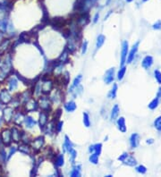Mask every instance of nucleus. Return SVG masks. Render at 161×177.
<instances>
[{
    "label": "nucleus",
    "mask_w": 161,
    "mask_h": 177,
    "mask_svg": "<svg viewBox=\"0 0 161 177\" xmlns=\"http://www.w3.org/2000/svg\"><path fill=\"white\" fill-rule=\"evenodd\" d=\"M61 115H62V109H60V108H58V109H57L55 111V113H54V117H53V120L55 122H57V121H59V119L61 118Z\"/></svg>",
    "instance_id": "45"
},
{
    "label": "nucleus",
    "mask_w": 161,
    "mask_h": 177,
    "mask_svg": "<svg viewBox=\"0 0 161 177\" xmlns=\"http://www.w3.org/2000/svg\"><path fill=\"white\" fill-rule=\"evenodd\" d=\"M78 40H79V39H77V38H74L73 36H71V37L69 38V39H68V42H67V45H66L65 48L69 51V53H70V54H71V53H74V52L76 50V48H77V42H78Z\"/></svg>",
    "instance_id": "16"
},
{
    "label": "nucleus",
    "mask_w": 161,
    "mask_h": 177,
    "mask_svg": "<svg viewBox=\"0 0 161 177\" xmlns=\"http://www.w3.org/2000/svg\"><path fill=\"white\" fill-rule=\"evenodd\" d=\"M17 149L21 153H22L24 155H31L32 154V148L30 147L29 144H27V143H22V144H20L18 146Z\"/></svg>",
    "instance_id": "24"
},
{
    "label": "nucleus",
    "mask_w": 161,
    "mask_h": 177,
    "mask_svg": "<svg viewBox=\"0 0 161 177\" xmlns=\"http://www.w3.org/2000/svg\"><path fill=\"white\" fill-rule=\"evenodd\" d=\"M23 124H24V125H25L26 128L32 129V128H33L37 125V122L35 121V119H33L30 115H24Z\"/></svg>",
    "instance_id": "18"
},
{
    "label": "nucleus",
    "mask_w": 161,
    "mask_h": 177,
    "mask_svg": "<svg viewBox=\"0 0 161 177\" xmlns=\"http://www.w3.org/2000/svg\"><path fill=\"white\" fill-rule=\"evenodd\" d=\"M49 122V116H48V113L45 112V111H41L38 115V125L40 130H44V128L46 127V125L48 124Z\"/></svg>",
    "instance_id": "9"
},
{
    "label": "nucleus",
    "mask_w": 161,
    "mask_h": 177,
    "mask_svg": "<svg viewBox=\"0 0 161 177\" xmlns=\"http://www.w3.org/2000/svg\"><path fill=\"white\" fill-rule=\"evenodd\" d=\"M32 90H26V91H24L23 93L20 94V100H21V103L25 104L27 101H29V100L32 99Z\"/></svg>",
    "instance_id": "30"
},
{
    "label": "nucleus",
    "mask_w": 161,
    "mask_h": 177,
    "mask_svg": "<svg viewBox=\"0 0 161 177\" xmlns=\"http://www.w3.org/2000/svg\"><path fill=\"white\" fill-rule=\"evenodd\" d=\"M129 52V43L127 40H124L122 44V50H121V58H120V66L125 65L126 63L127 56Z\"/></svg>",
    "instance_id": "7"
},
{
    "label": "nucleus",
    "mask_w": 161,
    "mask_h": 177,
    "mask_svg": "<svg viewBox=\"0 0 161 177\" xmlns=\"http://www.w3.org/2000/svg\"><path fill=\"white\" fill-rule=\"evenodd\" d=\"M54 163L57 168L63 167L64 166V154H58L54 157Z\"/></svg>",
    "instance_id": "25"
},
{
    "label": "nucleus",
    "mask_w": 161,
    "mask_h": 177,
    "mask_svg": "<svg viewBox=\"0 0 161 177\" xmlns=\"http://www.w3.org/2000/svg\"><path fill=\"white\" fill-rule=\"evenodd\" d=\"M83 125L86 128L90 127V117L87 112L83 113Z\"/></svg>",
    "instance_id": "39"
},
{
    "label": "nucleus",
    "mask_w": 161,
    "mask_h": 177,
    "mask_svg": "<svg viewBox=\"0 0 161 177\" xmlns=\"http://www.w3.org/2000/svg\"><path fill=\"white\" fill-rule=\"evenodd\" d=\"M117 90H118V86L116 83H115L111 89V90L109 91V93L107 94V98L109 99H114L116 98V94H117Z\"/></svg>",
    "instance_id": "37"
},
{
    "label": "nucleus",
    "mask_w": 161,
    "mask_h": 177,
    "mask_svg": "<svg viewBox=\"0 0 161 177\" xmlns=\"http://www.w3.org/2000/svg\"><path fill=\"white\" fill-rule=\"evenodd\" d=\"M154 127L158 132H161V116H158L154 121Z\"/></svg>",
    "instance_id": "47"
},
{
    "label": "nucleus",
    "mask_w": 161,
    "mask_h": 177,
    "mask_svg": "<svg viewBox=\"0 0 161 177\" xmlns=\"http://www.w3.org/2000/svg\"><path fill=\"white\" fill-rule=\"evenodd\" d=\"M135 170H136V172H138V173L141 174H144L147 173V168H146V167H144V166H142V165H140V166L136 167Z\"/></svg>",
    "instance_id": "50"
},
{
    "label": "nucleus",
    "mask_w": 161,
    "mask_h": 177,
    "mask_svg": "<svg viewBox=\"0 0 161 177\" xmlns=\"http://www.w3.org/2000/svg\"><path fill=\"white\" fill-rule=\"evenodd\" d=\"M99 155L96 153H91L89 157V161L93 165H98L99 164Z\"/></svg>",
    "instance_id": "43"
},
{
    "label": "nucleus",
    "mask_w": 161,
    "mask_h": 177,
    "mask_svg": "<svg viewBox=\"0 0 161 177\" xmlns=\"http://www.w3.org/2000/svg\"><path fill=\"white\" fill-rule=\"evenodd\" d=\"M32 148L35 152H39L45 145V138L43 136H38L31 141Z\"/></svg>",
    "instance_id": "5"
},
{
    "label": "nucleus",
    "mask_w": 161,
    "mask_h": 177,
    "mask_svg": "<svg viewBox=\"0 0 161 177\" xmlns=\"http://www.w3.org/2000/svg\"><path fill=\"white\" fill-rule=\"evenodd\" d=\"M41 83L40 81H36V83H34V87H33V90H32V95L36 98H39L41 96Z\"/></svg>",
    "instance_id": "28"
},
{
    "label": "nucleus",
    "mask_w": 161,
    "mask_h": 177,
    "mask_svg": "<svg viewBox=\"0 0 161 177\" xmlns=\"http://www.w3.org/2000/svg\"><path fill=\"white\" fill-rule=\"evenodd\" d=\"M23 106H24V110L27 113L37 111L39 108L38 107V102L35 99H31L29 101H27L25 104H23Z\"/></svg>",
    "instance_id": "8"
},
{
    "label": "nucleus",
    "mask_w": 161,
    "mask_h": 177,
    "mask_svg": "<svg viewBox=\"0 0 161 177\" xmlns=\"http://www.w3.org/2000/svg\"><path fill=\"white\" fill-rule=\"evenodd\" d=\"M4 37H5V33L2 32V31H0V43H1V42L3 41Z\"/></svg>",
    "instance_id": "57"
},
{
    "label": "nucleus",
    "mask_w": 161,
    "mask_h": 177,
    "mask_svg": "<svg viewBox=\"0 0 161 177\" xmlns=\"http://www.w3.org/2000/svg\"><path fill=\"white\" fill-rule=\"evenodd\" d=\"M13 114H15V108L12 106H6L2 109V119L6 124L12 122Z\"/></svg>",
    "instance_id": "6"
},
{
    "label": "nucleus",
    "mask_w": 161,
    "mask_h": 177,
    "mask_svg": "<svg viewBox=\"0 0 161 177\" xmlns=\"http://www.w3.org/2000/svg\"><path fill=\"white\" fill-rule=\"evenodd\" d=\"M50 99L52 101V103L54 104H60L61 102H63V93L61 92V90H56L55 92H54L51 97H50Z\"/></svg>",
    "instance_id": "17"
},
{
    "label": "nucleus",
    "mask_w": 161,
    "mask_h": 177,
    "mask_svg": "<svg viewBox=\"0 0 161 177\" xmlns=\"http://www.w3.org/2000/svg\"><path fill=\"white\" fill-rule=\"evenodd\" d=\"M7 85H8L9 91L15 90L18 88V80H17V79L15 77H11L7 81Z\"/></svg>",
    "instance_id": "27"
},
{
    "label": "nucleus",
    "mask_w": 161,
    "mask_h": 177,
    "mask_svg": "<svg viewBox=\"0 0 161 177\" xmlns=\"http://www.w3.org/2000/svg\"><path fill=\"white\" fill-rule=\"evenodd\" d=\"M82 80H83V75H82V74L77 75V76L74 78V81H73L72 87H76V86L80 85V81H82Z\"/></svg>",
    "instance_id": "46"
},
{
    "label": "nucleus",
    "mask_w": 161,
    "mask_h": 177,
    "mask_svg": "<svg viewBox=\"0 0 161 177\" xmlns=\"http://www.w3.org/2000/svg\"><path fill=\"white\" fill-rule=\"evenodd\" d=\"M148 144H151V143H153L154 142V141H153V139H150V140H147V141H146Z\"/></svg>",
    "instance_id": "58"
},
{
    "label": "nucleus",
    "mask_w": 161,
    "mask_h": 177,
    "mask_svg": "<svg viewBox=\"0 0 161 177\" xmlns=\"http://www.w3.org/2000/svg\"><path fill=\"white\" fill-rule=\"evenodd\" d=\"M105 40H106V37L103 35V34H99L98 37H97V40H96V49H99L103 44L105 43Z\"/></svg>",
    "instance_id": "38"
},
{
    "label": "nucleus",
    "mask_w": 161,
    "mask_h": 177,
    "mask_svg": "<svg viewBox=\"0 0 161 177\" xmlns=\"http://www.w3.org/2000/svg\"><path fill=\"white\" fill-rule=\"evenodd\" d=\"M21 141H22V143L30 144L31 141H32L31 136H30L28 133H26V132H22V138H21Z\"/></svg>",
    "instance_id": "42"
},
{
    "label": "nucleus",
    "mask_w": 161,
    "mask_h": 177,
    "mask_svg": "<svg viewBox=\"0 0 161 177\" xmlns=\"http://www.w3.org/2000/svg\"><path fill=\"white\" fill-rule=\"evenodd\" d=\"M11 134H12V141L13 142H19L21 141V138H22V132L19 128L13 126L11 129Z\"/></svg>",
    "instance_id": "15"
},
{
    "label": "nucleus",
    "mask_w": 161,
    "mask_h": 177,
    "mask_svg": "<svg viewBox=\"0 0 161 177\" xmlns=\"http://www.w3.org/2000/svg\"><path fill=\"white\" fill-rule=\"evenodd\" d=\"M88 151H89V153H90V154L94 153V145H90V146H89V149H88Z\"/></svg>",
    "instance_id": "56"
},
{
    "label": "nucleus",
    "mask_w": 161,
    "mask_h": 177,
    "mask_svg": "<svg viewBox=\"0 0 161 177\" xmlns=\"http://www.w3.org/2000/svg\"><path fill=\"white\" fill-rule=\"evenodd\" d=\"M139 45H140V42L139 41L136 42L135 44L132 46V48L130 50V52H128V56H127V59H126V63L127 64H131L133 61L134 57H135L136 53H137V51L139 49Z\"/></svg>",
    "instance_id": "14"
},
{
    "label": "nucleus",
    "mask_w": 161,
    "mask_h": 177,
    "mask_svg": "<svg viewBox=\"0 0 161 177\" xmlns=\"http://www.w3.org/2000/svg\"><path fill=\"white\" fill-rule=\"evenodd\" d=\"M23 119H24V115L22 112L18 111V112H15V114H13L12 122H15L16 125L21 126L22 122H23Z\"/></svg>",
    "instance_id": "20"
},
{
    "label": "nucleus",
    "mask_w": 161,
    "mask_h": 177,
    "mask_svg": "<svg viewBox=\"0 0 161 177\" xmlns=\"http://www.w3.org/2000/svg\"><path fill=\"white\" fill-rule=\"evenodd\" d=\"M126 1H127V2H129V3H130V2H132V1H133V0H126Z\"/></svg>",
    "instance_id": "62"
},
{
    "label": "nucleus",
    "mask_w": 161,
    "mask_h": 177,
    "mask_svg": "<svg viewBox=\"0 0 161 177\" xmlns=\"http://www.w3.org/2000/svg\"><path fill=\"white\" fill-rule=\"evenodd\" d=\"M106 177H113V175H111V174H108V175H106Z\"/></svg>",
    "instance_id": "61"
},
{
    "label": "nucleus",
    "mask_w": 161,
    "mask_h": 177,
    "mask_svg": "<svg viewBox=\"0 0 161 177\" xmlns=\"http://www.w3.org/2000/svg\"><path fill=\"white\" fill-rule=\"evenodd\" d=\"M50 24H51V26L53 27L54 29L60 31L63 28H64L65 21L63 18H54L53 20H51Z\"/></svg>",
    "instance_id": "12"
},
{
    "label": "nucleus",
    "mask_w": 161,
    "mask_h": 177,
    "mask_svg": "<svg viewBox=\"0 0 161 177\" xmlns=\"http://www.w3.org/2000/svg\"><path fill=\"white\" fill-rule=\"evenodd\" d=\"M69 51L67 50L66 48L64 49V51L62 52V54L60 55L59 58H58V61L62 64H65L69 61Z\"/></svg>",
    "instance_id": "34"
},
{
    "label": "nucleus",
    "mask_w": 161,
    "mask_h": 177,
    "mask_svg": "<svg viewBox=\"0 0 161 177\" xmlns=\"http://www.w3.org/2000/svg\"><path fill=\"white\" fill-rule=\"evenodd\" d=\"M2 109V106H1V104H0V110Z\"/></svg>",
    "instance_id": "64"
},
{
    "label": "nucleus",
    "mask_w": 161,
    "mask_h": 177,
    "mask_svg": "<svg viewBox=\"0 0 161 177\" xmlns=\"http://www.w3.org/2000/svg\"><path fill=\"white\" fill-rule=\"evenodd\" d=\"M54 88V81L49 78H41V92L44 95L51 93Z\"/></svg>",
    "instance_id": "4"
},
{
    "label": "nucleus",
    "mask_w": 161,
    "mask_h": 177,
    "mask_svg": "<svg viewBox=\"0 0 161 177\" xmlns=\"http://www.w3.org/2000/svg\"><path fill=\"white\" fill-rule=\"evenodd\" d=\"M110 1H111V0H106V5H108L110 3Z\"/></svg>",
    "instance_id": "60"
},
{
    "label": "nucleus",
    "mask_w": 161,
    "mask_h": 177,
    "mask_svg": "<svg viewBox=\"0 0 161 177\" xmlns=\"http://www.w3.org/2000/svg\"><path fill=\"white\" fill-rule=\"evenodd\" d=\"M116 125H117L118 130H119L121 132H123V133L126 132L127 127H126V124H125V117H123V116L119 117V118L117 119V121H116Z\"/></svg>",
    "instance_id": "22"
},
{
    "label": "nucleus",
    "mask_w": 161,
    "mask_h": 177,
    "mask_svg": "<svg viewBox=\"0 0 161 177\" xmlns=\"http://www.w3.org/2000/svg\"><path fill=\"white\" fill-rule=\"evenodd\" d=\"M153 63H154V59L151 56H146L141 62V66L144 68V69L148 70L149 68H150L152 66Z\"/></svg>",
    "instance_id": "21"
},
{
    "label": "nucleus",
    "mask_w": 161,
    "mask_h": 177,
    "mask_svg": "<svg viewBox=\"0 0 161 177\" xmlns=\"http://www.w3.org/2000/svg\"><path fill=\"white\" fill-rule=\"evenodd\" d=\"M3 119H2V117H0V126H1L2 125V124H3Z\"/></svg>",
    "instance_id": "59"
},
{
    "label": "nucleus",
    "mask_w": 161,
    "mask_h": 177,
    "mask_svg": "<svg viewBox=\"0 0 161 177\" xmlns=\"http://www.w3.org/2000/svg\"><path fill=\"white\" fill-rule=\"evenodd\" d=\"M64 126V122L63 121H57L56 122V132H60Z\"/></svg>",
    "instance_id": "51"
},
{
    "label": "nucleus",
    "mask_w": 161,
    "mask_h": 177,
    "mask_svg": "<svg viewBox=\"0 0 161 177\" xmlns=\"http://www.w3.org/2000/svg\"><path fill=\"white\" fill-rule=\"evenodd\" d=\"M125 73H126V66L125 65H123L120 67V69L117 73V80H122L125 75Z\"/></svg>",
    "instance_id": "41"
},
{
    "label": "nucleus",
    "mask_w": 161,
    "mask_h": 177,
    "mask_svg": "<svg viewBox=\"0 0 161 177\" xmlns=\"http://www.w3.org/2000/svg\"><path fill=\"white\" fill-rule=\"evenodd\" d=\"M77 157V151L75 150L74 148H73L72 150L69 152V158H70V161L72 164H74L75 163V159Z\"/></svg>",
    "instance_id": "44"
},
{
    "label": "nucleus",
    "mask_w": 161,
    "mask_h": 177,
    "mask_svg": "<svg viewBox=\"0 0 161 177\" xmlns=\"http://www.w3.org/2000/svg\"><path fill=\"white\" fill-rule=\"evenodd\" d=\"M64 109H65L66 112L73 113V112H74V111L76 110L77 105H76V103H75L74 100H70V101H68V102L64 103Z\"/></svg>",
    "instance_id": "26"
},
{
    "label": "nucleus",
    "mask_w": 161,
    "mask_h": 177,
    "mask_svg": "<svg viewBox=\"0 0 161 177\" xmlns=\"http://www.w3.org/2000/svg\"><path fill=\"white\" fill-rule=\"evenodd\" d=\"M7 161V153L5 149H0V166L5 165Z\"/></svg>",
    "instance_id": "40"
},
{
    "label": "nucleus",
    "mask_w": 161,
    "mask_h": 177,
    "mask_svg": "<svg viewBox=\"0 0 161 177\" xmlns=\"http://www.w3.org/2000/svg\"><path fill=\"white\" fill-rule=\"evenodd\" d=\"M13 99L12 95L10 94V91L7 90H2L0 91V104L7 105L11 102Z\"/></svg>",
    "instance_id": "10"
},
{
    "label": "nucleus",
    "mask_w": 161,
    "mask_h": 177,
    "mask_svg": "<svg viewBox=\"0 0 161 177\" xmlns=\"http://www.w3.org/2000/svg\"><path fill=\"white\" fill-rule=\"evenodd\" d=\"M119 112H120L119 106L116 104V105L112 107L111 114H110V119H111L112 122H114V121H116V120L117 119V117H118V115H119Z\"/></svg>",
    "instance_id": "33"
},
{
    "label": "nucleus",
    "mask_w": 161,
    "mask_h": 177,
    "mask_svg": "<svg viewBox=\"0 0 161 177\" xmlns=\"http://www.w3.org/2000/svg\"><path fill=\"white\" fill-rule=\"evenodd\" d=\"M152 28L154 30H160L161 29V21H158L156 23H154L153 26H152Z\"/></svg>",
    "instance_id": "54"
},
{
    "label": "nucleus",
    "mask_w": 161,
    "mask_h": 177,
    "mask_svg": "<svg viewBox=\"0 0 161 177\" xmlns=\"http://www.w3.org/2000/svg\"><path fill=\"white\" fill-rule=\"evenodd\" d=\"M38 107L41 109V111H45V112H49L52 108V101L50 99V98L47 97V96H40L38 98Z\"/></svg>",
    "instance_id": "3"
},
{
    "label": "nucleus",
    "mask_w": 161,
    "mask_h": 177,
    "mask_svg": "<svg viewBox=\"0 0 161 177\" xmlns=\"http://www.w3.org/2000/svg\"><path fill=\"white\" fill-rule=\"evenodd\" d=\"M87 50H88V41L84 40L82 44V48H80V53H82V55H85Z\"/></svg>",
    "instance_id": "49"
},
{
    "label": "nucleus",
    "mask_w": 161,
    "mask_h": 177,
    "mask_svg": "<svg viewBox=\"0 0 161 177\" xmlns=\"http://www.w3.org/2000/svg\"><path fill=\"white\" fill-rule=\"evenodd\" d=\"M117 160L122 162L124 165H126L128 167H135L137 165V160L135 159V157L128 154L127 152H125L122 155H120L117 157Z\"/></svg>",
    "instance_id": "2"
},
{
    "label": "nucleus",
    "mask_w": 161,
    "mask_h": 177,
    "mask_svg": "<svg viewBox=\"0 0 161 177\" xmlns=\"http://www.w3.org/2000/svg\"><path fill=\"white\" fill-rule=\"evenodd\" d=\"M99 13H96L95 15H94V17H93V20H92L93 23L96 24L99 22Z\"/></svg>",
    "instance_id": "55"
},
{
    "label": "nucleus",
    "mask_w": 161,
    "mask_h": 177,
    "mask_svg": "<svg viewBox=\"0 0 161 177\" xmlns=\"http://www.w3.org/2000/svg\"><path fill=\"white\" fill-rule=\"evenodd\" d=\"M17 150V148L16 147H11L10 148V151L9 153L7 154V160H9L11 158V157L15 153V151Z\"/></svg>",
    "instance_id": "53"
},
{
    "label": "nucleus",
    "mask_w": 161,
    "mask_h": 177,
    "mask_svg": "<svg viewBox=\"0 0 161 177\" xmlns=\"http://www.w3.org/2000/svg\"><path fill=\"white\" fill-rule=\"evenodd\" d=\"M80 168L82 167L80 166H74L72 169V171L70 172V176L71 177H80L82 175V173H80Z\"/></svg>",
    "instance_id": "36"
},
{
    "label": "nucleus",
    "mask_w": 161,
    "mask_h": 177,
    "mask_svg": "<svg viewBox=\"0 0 161 177\" xmlns=\"http://www.w3.org/2000/svg\"><path fill=\"white\" fill-rule=\"evenodd\" d=\"M11 44V39L10 38H6L3 39V41L0 43V56L5 54V52L8 49Z\"/></svg>",
    "instance_id": "31"
},
{
    "label": "nucleus",
    "mask_w": 161,
    "mask_h": 177,
    "mask_svg": "<svg viewBox=\"0 0 161 177\" xmlns=\"http://www.w3.org/2000/svg\"><path fill=\"white\" fill-rule=\"evenodd\" d=\"M160 95H161V89H159V90H158V94H157V97H156L154 99H152V100L150 101V103L149 104V106H149L150 109L154 110V109H156V108L158 106Z\"/></svg>",
    "instance_id": "29"
},
{
    "label": "nucleus",
    "mask_w": 161,
    "mask_h": 177,
    "mask_svg": "<svg viewBox=\"0 0 161 177\" xmlns=\"http://www.w3.org/2000/svg\"><path fill=\"white\" fill-rule=\"evenodd\" d=\"M12 8V2L10 0L0 1V12H7Z\"/></svg>",
    "instance_id": "32"
},
{
    "label": "nucleus",
    "mask_w": 161,
    "mask_h": 177,
    "mask_svg": "<svg viewBox=\"0 0 161 177\" xmlns=\"http://www.w3.org/2000/svg\"><path fill=\"white\" fill-rule=\"evenodd\" d=\"M115 80V68H110L107 71H106L104 75V81L106 84L112 83Z\"/></svg>",
    "instance_id": "13"
},
{
    "label": "nucleus",
    "mask_w": 161,
    "mask_h": 177,
    "mask_svg": "<svg viewBox=\"0 0 161 177\" xmlns=\"http://www.w3.org/2000/svg\"><path fill=\"white\" fill-rule=\"evenodd\" d=\"M74 148V144L71 141V140L69 139L68 136H64V144H63V149L64 152H70L72 149Z\"/></svg>",
    "instance_id": "19"
},
{
    "label": "nucleus",
    "mask_w": 161,
    "mask_h": 177,
    "mask_svg": "<svg viewBox=\"0 0 161 177\" xmlns=\"http://www.w3.org/2000/svg\"><path fill=\"white\" fill-rule=\"evenodd\" d=\"M12 60L8 56L3 62H0V81H3L12 71Z\"/></svg>",
    "instance_id": "1"
},
{
    "label": "nucleus",
    "mask_w": 161,
    "mask_h": 177,
    "mask_svg": "<svg viewBox=\"0 0 161 177\" xmlns=\"http://www.w3.org/2000/svg\"><path fill=\"white\" fill-rule=\"evenodd\" d=\"M8 26H9V22H8V19L7 18H1L0 19V31L2 32H6L8 31Z\"/></svg>",
    "instance_id": "35"
},
{
    "label": "nucleus",
    "mask_w": 161,
    "mask_h": 177,
    "mask_svg": "<svg viewBox=\"0 0 161 177\" xmlns=\"http://www.w3.org/2000/svg\"><path fill=\"white\" fill-rule=\"evenodd\" d=\"M143 2H147V1H149V0H142Z\"/></svg>",
    "instance_id": "63"
},
{
    "label": "nucleus",
    "mask_w": 161,
    "mask_h": 177,
    "mask_svg": "<svg viewBox=\"0 0 161 177\" xmlns=\"http://www.w3.org/2000/svg\"><path fill=\"white\" fill-rule=\"evenodd\" d=\"M140 142V135L138 133H132L130 137V145L132 148H136Z\"/></svg>",
    "instance_id": "23"
},
{
    "label": "nucleus",
    "mask_w": 161,
    "mask_h": 177,
    "mask_svg": "<svg viewBox=\"0 0 161 177\" xmlns=\"http://www.w3.org/2000/svg\"><path fill=\"white\" fill-rule=\"evenodd\" d=\"M1 138L4 146H10L11 143L13 142L12 141V134H11V130L10 129H5L1 132Z\"/></svg>",
    "instance_id": "11"
},
{
    "label": "nucleus",
    "mask_w": 161,
    "mask_h": 177,
    "mask_svg": "<svg viewBox=\"0 0 161 177\" xmlns=\"http://www.w3.org/2000/svg\"><path fill=\"white\" fill-rule=\"evenodd\" d=\"M102 152V144L101 143H97L94 144V153H96L97 155H100Z\"/></svg>",
    "instance_id": "48"
},
{
    "label": "nucleus",
    "mask_w": 161,
    "mask_h": 177,
    "mask_svg": "<svg viewBox=\"0 0 161 177\" xmlns=\"http://www.w3.org/2000/svg\"><path fill=\"white\" fill-rule=\"evenodd\" d=\"M154 76L156 80L158 81V84H161V72L158 70H155L154 71Z\"/></svg>",
    "instance_id": "52"
}]
</instances>
